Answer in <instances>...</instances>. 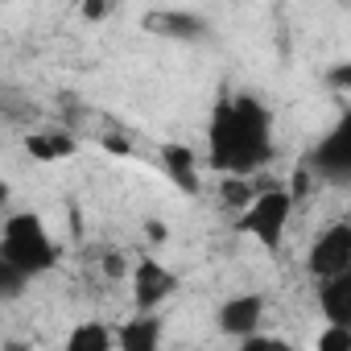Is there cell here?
I'll use <instances>...</instances> for the list:
<instances>
[{
	"mask_svg": "<svg viewBox=\"0 0 351 351\" xmlns=\"http://www.w3.org/2000/svg\"><path fill=\"white\" fill-rule=\"evenodd\" d=\"M145 232H149V240H165V228H161V223H149Z\"/></svg>",
	"mask_w": 351,
	"mask_h": 351,
	"instance_id": "e0dca14e",
	"label": "cell"
},
{
	"mask_svg": "<svg viewBox=\"0 0 351 351\" xmlns=\"http://www.w3.org/2000/svg\"><path fill=\"white\" fill-rule=\"evenodd\" d=\"M116 347H124V351H157L161 347V318H153V310H136V318H128L116 330Z\"/></svg>",
	"mask_w": 351,
	"mask_h": 351,
	"instance_id": "30bf717a",
	"label": "cell"
},
{
	"mask_svg": "<svg viewBox=\"0 0 351 351\" xmlns=\"http://www.w3.org/2000/svg\"><path fill=\"white\" fill-rule=\"evenodd\" d=\"M306 269H310V277H318V281L351 269V223H347V219L330 223V228H326V232L310 244Z\"/></svg>",
	"mask_w": 351,
	"mask_h": 351,
	"instance_id": "277c9868",
	"label": "cell"
},
{
	"mask_svg": "<svg viewBox=\"0 0 351 351\" xmlns=\"http://www.w3.org/2000/svg\"><path fill=\"white\" fill-rule=\"evenodd\" d=\"M116 347V330H108L104 322H79L66 335V351H112Z\"/></svg>",
	"mask_w": 351,
	"mask_h": 351,
	"instance_id": "4fadbf2b",
	"label": "cell"
},
{
	"mask_svg": "<svg viewBox=\"0 0 351 351\" xmlns=\"http://www.w3.org/2000/svg\"><path fill=\"white\" fill-rule=\"evenodd\" d=\"M310 165L326 182H347L351 178V120L347 116L318 141V149L310 153Z\"/></svg>",
	"mask_w": 351,
	"mask_h": 351,
	"instance_id": "5b68a950",
	"label": "cell"
},
{
	"mask_svg": "<svg viewBox=\"0 0 351 351\" xmlns=\"http://www.w3.org/2000/svg\"><path fill=\"white\" fill-rule=\"evenodd\" d=\"M0 256L13 261L25 277H42L58 265V244L50 240L38 211H17L0 228Z\"/></svg>",
	"mask_w": 351,
	"mask_h": 351,
	"instance_id": "7a4b0ae2",
	"label": "cell"
},
{
	"mask_svg": "<svg viewBox=\"0 0 351 351\" xmlns=\"http://www.w3.org/2000/svg\"><path fill=\"white\" fill-rule=\"evenodd\" d=\"M178 289V273L173 269H165L161 261H153V256H145V261H136V269H132V306L136 310H153L157 314V306Z\"/></svg>",
	"mask_w": 351,
	"mask_h": 351,
	"instance_id": "8992f818",
	"label": "cell"
},
{
	"mask_svg": "<svg viewBox=\"0 0 351 351\" xmlns=\"http://www.w3.org/2000/svg\"><path fill=\"white\" fill-rule=\"evenodd\" d=\"M29 281H34V277H25L13 261L0 256V306H5V302H21L25 289H29Z\"/></svg>",
	"mask_w": 351,
	"mask_h": 351,
	"instance_id": "5bb4252c",
	"label": "cell"
},
{
	"mask_svg": "<svg viewBox=\"0 0 351 351\" xmlns=\"http://www.w3.org/2000/svg\"><path fill=\"white\" fill-rule=\"evenodd\" d=\"M145 29L161 34V38H173V42H203L211 34V25L199 13H149Z\"/></svg>",
	"mask_w": 351,
	"mask_h": 351,
	"instance_id": "ba28073f",
	"label": "cell"
},
{
	"mask_svg": "<svg viewBox=\"0 0 351 351\" xmlns=\"http://www.w3.org/2000/svg\"><path fill=\"white\" fill-rule=\"evenodd\" d=\"M293 219V191L289 186H265L248 199L244 215H240V232L252 236L261 248L277 252L285 240V228Z\"/></svg>",
	"mask_w": 351,
	"mask_h": 351,
	"instance_id": "3957f363",
	"label": "cell"
},
{
	"mask_svg": "<svg viewBox=\"0 0 351 351\" xmlns=\"http://www.w3.org/2000/svg\"><path fill=\"white\" fill-rule=\"evenodd\" d=\"M318 310H322L326 322L351 326V269L318 281Z\"/></svg>",
	"mask_w": 351,
	"mask_h": 351,
	"instance_id": "9c48e42d",
	"label": "cell"
},
{
	"mask_svg": "<svg viewBox=\"0 0 351 351\" xmlns=\"http://www.w3.org/2000/svg\"><path fill=\"white\" fill-rule=\"evenodd\" d=\"M207 153L219 173L248 178L273 157V112L256 95H228L207 124Z\"/></svg>",
	"mask_w": 351,
	"mask_h": 351,
	"instance_id": "6da1fadb",
	"label": "cell"
},
{
	"mask_svg": "<svg viewBox=\"0 0 351 351\" xmlns=\"http://www.w3.org/2000/svg\"><path fill=\"white\" fill-rule=\"evenodd\" d=\"M79 5H83V13H87V17H99V13L112 5V0H79Z\"/></svg>",
	"mask_w": 351,
	"mask_h": 351,
	"instance_id": "2e32d148",
	"label": "cell"
},
{
	"mask_svg": "<svg viewBox=\"0 0 351 351\" xmlns=\"http://www.w3.org/2000/svg\"><path fill=\"white\" fill-rule=\"evenodd\" d=\"M9 199H13V191H9V182H5V178H0V207H5Z\"/></svg>",
	"mask_w": 351,
	"mask_h": 351,
	"instance_id": "ac0fdd59",
	"label": "cell"
},
{
	"mask_svg": "<svg viewBox=\"0 0 351 351\" xmlns=\"http://www.w3.org/2000/svg\"><path fill=\"white\" fill-rule=\"evenodd\" d=\"M161 165L169 173V182L186 191V195H199V157L186 149V145H161Z\"/></svg>",
	"mask_w": 351,
	"mask_h": 351,
	"instance_id": "8fae6325",
	"label": "cell"
},
{
	"mask_svg": "<svg viewBox=\"0 0 351 351\" xmlns=\"http://www.w3.org/2000/svg\"><path fill=\"white\" fill-rule=\"evenodd\" d=\"M265 322V293H236L215 310V326L228 339H248Z\"/></svg>",
	"mask_w": 351,
	"mask_h": 351,
	"instance_id": "52a82bcc",
	"label": "cell"
},
{
	"mask_svg": "<svg viewBox=\"0 0 351 351\" xmlns=\"http://www.w3.org/2000/svg\"><path fill=\"white\" fill-rule=\"evenodd\" d=\"M108 273L116 277V273H124V261H116V256H108Z\"/></svg>",
	"mask_w": 351,
	"mask_h": 351,
	"instance_id": "d6986e66",
	"label": "cell"
},
{
	"mask_svg": "<svg viewBox=\"0 0 351 351\" xmlns=\"http://www.w3.org/2000/svg\"><path fill=\"white\" fill-rule=\"evenodd\" d=\"M318 351H351V326L326 322V330L318 335Z\"/></svg>",
	"mask_w": 351,
	"mask_h": 351,
	"instance_id": "9a60e30c",
	"label": "cell"
},
{
	"mask_svg": "<svg viewBox=\"0 0 351 351\" xmlns=\"http://www.w3.org/2000/svg\"><path fill=\"white\" fill-rule=\"evenodd\" d=\"M25 149H29L38 161H66L79 145H75L71 132H54V128H50V132H34V136L25 141Z\"/></svg>",
	"mask_w": 351,
	"mask_h": 351,
	"instance_id": "7c38bea8",
	"label": "cell"
}]
</instances>
